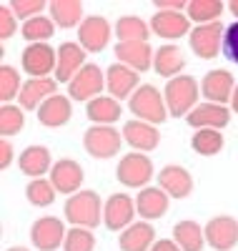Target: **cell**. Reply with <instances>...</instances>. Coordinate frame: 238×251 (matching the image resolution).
Instances as JSON below:
<instances>
[{
	"mask_svg": "<svg viewBox=\"0 0 238 251\" xmlns=\"http://www.w3.org/2000/svg\"><path fill=\"white\" fill-rule=\"evenodd\" d=\"M63 216L71 226H80V228H93L98 224H103V201L95 191L83 188V191L68 196L66 206H63Z\"/></svg>",
	"mask_w": 238,
	"mask_h": 251,
	"instance_id": "obj_1",
	"label": "cell"
},
{
	"mask_svg": "<svg viewBox=\"0 0 238 251\" xmlns=\"http://www.w3.org/2000/svg\"><path fill=\"white\" fill-rule=\"evenodd\" d=\"M201 86L193 75H178V78H170L163 88V98H166V106H168V116H188L193 108L198 106V96Z\"/></svg>",
	"mask_w": 238,
	"mask_h": 251,
	"instance_id": "obj_2",
	"label": "cell"
},
{
	"mask_svg": "<svg viewBox=\"0 0 238 251\" xmlns=\"http://www.w3.org/2000/svg\"><path fill=\"white\" fill-rule=\"evenodd\" d=\"M128 108H131V113L138 121L153 123V126H161L168 118V106H166L163 91H158L156 86H150V83L138 86V91L128 98Z\"/></svg>",
	"mask_w": 238,
	"mask_h": 251,
	"instance_id": "obj_3",
	"label": "cell"
},
{
	"mask_svg": "<svg viewBox=\"0 0 238 251\" xmlns=\"http://www.w3.org/2000/svg\"><path fill=\"white\" fill-rule=\"evenodd\" d=\"M153 176H156L153 161H150L145 153H138V151L125 153L118 161V169H116V178L125 188H138V191H141V188H145Z\"/></svg>",
	"mask_w": 238,
	"mask_h": 251,
	"instance_id": "obj_4",
	"label": "cell"
},
{
	"mask_svg": "<svg viewBox=\"0 0 238 251\" xmlns=\"http://www.w3.org/2000/svg\"><path fill=\"white\" fill-rule=\"evenodd\" d=\"M123 146V133L116 126H91L83 133V149L93 158H113Z\"/></svg>",
	"mask_w": 238,
	"mask_h": 251,
	"instance_id": "obj_5",
	"label": "cell"
},
{
	"mask_svg": "<svg viewBox=\"0 0 238 251\" xmlns=\"http://www.w3.org/2000/svg\"><path fill=\"white\" fill-rule=\"evenodd\" d=\"M58 66V50L50 43H28L20 55V68L30 78H53Z\"/></svg>",
	"mask_w": 238,
	"mask_h": 251,
	"instance_id": "obj_6",
	"label": "cell"
},
{
	"mask_svg": "<svg viewBox=\"0 0 238 251\" xmlns=\"http://www.w3.org/2000/svg\"><path fill=\"white\" fill-rule=\"evenodd\" d=\"M103 88H105V73L95 66V63H85L78 71V75L68 83V98L91 103L93 98H98L103 93Z\"/></svg>",
	"mask_w": 238,
	"mask_h": 251,
	"instance_id": "obj_7",
	"label": "cell"
},
{
	"mask_svg": "<svg viewBox=\"0 0 238 251\" xmlns=\"http://www.w3.org/2000/svg\"><path fill=\"white\" fill-rule=\"evenodd\" d=\"M113 35V25L111 20L103 15H85V20L78 28V43L83 46L85 53H100L108 48Z\"/></svg>",
	"mask_w": 238,
	"mask_h": 251,
	"instance_id": "obj_8",
	"label": "cell"
},
{
	"mask_svg": "<svg viewBox=\"0 0 238 251\" xmlns=\"http://www.w3.org/2000/svg\"><path fill=\"white\" fill-rule=\"evenodd\" d=\"M223 33H226V25L221 20L218 23H208V25H196L188 35V46L198 58L211 60L223 50Z\"/></svg>",
	"mask_w": 238,
	"mask_h": 251,
	"instance_id": "obj_9",
	"label": "cell"
},
{
	"mask_svg": "<svg viewBox=\"0 0 238 251\" xmlns=\"http://www.w3.org/2000/svg\"><path fill=\"white\" fill-rule=\"evenodd\" d=\"M136 199L128 194H113L103 203V226L111 231H125L131 224H136Z\"/></svg>",
	"mask_w": 238,
	"mask_h": 251,
	"instance_id": "obj_10",
	"label": "cell"
},
{
	"mask_svg": "<svg viewBox=\"0 0 238 251\" xmlns=\"http://www.w3.org/2000/svg\"><path fill=\"white\" fill-rule=\"evenodd\" d=\"M68 228L58 216H40L30 226V244L38 251H58L66 241Z\"/></svg>",
	"mask_w": 238,
	"mask_h": 251,
	"instance_id": "obj_11",
	"label": "cell"
},
{
	"mask_svg": "<svg viewBox=\"0 0 238 251\" xmlns=\"http://www.w3.org/2000/svg\"><path fill=\"white\" fill-rule=\"evenodd\" d=\"M50 183L55 186V191L63 196H73L78 191H83V166L73 158H58L50 169Z\"/></svg>",
	"mask_w": 238,
	"mask_h": 251,
	"instance_id": "obj_12",
	"label": "cell"
},
{
	"mask_svg": "<svg viewBox=\"0 0 238 251\" xmlns=\"http://www.w3.org/2000/svg\"><path fill=\"white\" fill-rule=\"evenodd\" d=\"M203 231H206V244L215 251H231L238 244V221L233 216L226 214L213 216L203 226Z\"/></svg>",
	"mask_w": 238,
	"mask_h": 251,
	"instance_id": "obj_13",
	"label": "cell"
},
{
	"mask_svg": "<svg viewBox=\"0 0 238 251\" xmlns=\"http://www.w3.org/2000/svg\"><path fill=\"white\" fill-rule=\"evenodd\" d=\"M150 30L158 38H166V40H178L183 35H190L193 30V23L186 13H178V10H156V15L150 18Z\"/></svg>",
	"mask_w": 238,
	"mask_h": 251,
	"instance_id": "obj_14",
	"label": "cell"
},
{
	"mask_svg": "<svg viewBox=\"0 0 238 251\" xmlns=\"http://www.w3.org/2000/svg\"><path fill=\"white\" fill-rule=\"evenodd\" d=\"M186 123L190 126L193 131H201V128H213V131H223L226 126L231 123V108L226 106H218V103H198L188 116H186Z\"/></svg>",
	"mask_w": 238,
	"mask_h": 251,
	"instance_id": "obj_15",
	"label": "cell"
},
{
	"mask_svg": "<svg viewBox=\"0 0 238 251\" xmlns=\"http://www.w3.org/2000/svg\"><path fill=\"white\" fill-rule=\"evenodd\" d=\"M123 141L131 146L133 151L138 153H148V151H153L158 149V143H161V133H158V126L153 123H145V121H125L123 123Z\"/></svg>",
	"mask_w": 238,
	"mask_h": 251,
	"instance_id": "obj_16",
	"label": "cell"
},
{
	"mask_svg": "<svg viewBox=\"0 0 238 251\" xmlns=\"http://www.w3.org/2000/svg\"><path fill=\"white\" fill-rule=\"evenodd\" d=\"M233 88H236V78L228 71H223V68H213V71H208L201 78V96L208 103L226 106V103H231Z\"/></svg>",
	"mask_w": 238,
	"mask_h": 251,
	"instance_id": "obj_17",
	"label": "cell"
},
{
	"mask_svg": "<svg viewBox=\"0 0 238 251\" xmlns=\"http://www.w3.org/2000/svg\"><path fill=\"white\" fill-rule=\"evenodd\" d=\"M158 186L170 196V199H188L193 194V176L188 169L178 163H168L158 171Z\"/></svg>",
	"mask_w": 238,
	"mask_h": 251,
	"instance_id": "obj_18",
	"label": "cell"
},
{
	"mask_svg": "<svg viewBox=\"0 0 238 251\" xmlns=\"http://www.w3.org/2000/svg\"><path fill=\"white\" fill-rule=\"evenodd\" d=\"M58 93L55 78H28L23 83V91L18 96V106L23 111H38L50 96Z\"/></svg>",
	"mask_w": 238,
	"mask_h": 251,
	"instance_id": "obj_19",
	"label": "cell"
},
{
	"mask_svg": "<svg viewBox=\"0 0 238 251\" xmlns=\"http://www.w3.org/2000/svg\"><path fill=\"white\" fill-rule=\"evenodd\" d=\"M170 196L163 191L161 186H145L136 196V211L143 221H156L168 214Z\"/></svg>",
	"mask_w": 238,
	"mask_h": 251,
	"instance_id": "obj_20",
	"label": "cell"
},
{
	"mask_svg": "<svg viewBox=\"0 0 238 251\" xmlns=\"http://www.w3.org/2000/svg\"><path fill=\"white\" fill-rule=\"evenodd\" d=\"M138 73L125 68L123 63H113L111 68L105 71V91L108 96H113L116 100H123V98H131L136 91H138Z\"/></svg>",
	"mask_w": 238,
	"mask_h": 251,
	"instance_id": "obj_21",
	"label": "cell"
},
{
	"mask_svg": "<svg viewBox=\"0 0 238 251\" xmlns=\"http://www.w3.org/2000/svg\"><path fill=\"white\" fill-rule=\"evenodd\" d=\"M85 66V50L80 43H73V40H66V43L58 46V66H55V80L58 83H71L78 71Z\"/></svg>",
	"mask_w": 238,
	"mask_h": 251,
	"instance_id": "obj_22",
	"label": "cell"
},
{
	"mask_svg": "<svg viewBox=\"0 0 238 251\" xmlns=\"http://www.w3.org/2000/svg\"><path fill=\"white\" fill-rule=\"evenodd\" d=\"M53 163L55 161H53L50 151L46 149V146H38V143L23 149L20 156H18V169L23 171L25 176H30V178H46V176H50Z\"/></svg>",
	"mask_w": 238,
	"mask_h": 251,
	"instance_id": "obj_23",
	"label": "cell"
},
{
	"mask_svg": "<svg viewBox=\"0 0 238 251\" xmlns=\"http://www.w3.org/2000/svg\"><path fill=\"white\" fill-rule=\"evenodd\" d=\"M116 58L125 68H131L136 73H145V71L153 68L156 50L150 48V43H118L116 46Z\"/></svg>",
	"mask_w": 238,
	"mask_h": 251,
	"instance_id": "obj_24",
	"label": "cell"
},
{
	"mask_svg": "<svg viewBox=\"0 0 238 251\" xmlns=\"http://www.w3.org/2000/svg\"><path fill=\"white\" fill-rule=\"evenodd\" d=\"M156 228L150 221H143L138 219L136 224H131L125 228V231H120L118 236V246L120 251H150L156 244Z\"/></svg>",
	"mask_w": 238,
	"mask_h": 251,
	"instance_id": "obj_25",
	"label": "cell"
},
{
	"mask_svg": "<svg viewBox=\"0 0 238 251\" xmlns=\"http://www.w3.org/2000/svg\"><path fill=\"white\" fill-rule=\"evenodd\" d=\"M71 116H73V100L63 93L50 96L38 108V121H40V126H46V128H60V126H66L71 121Z\"/></svg>",
	"mask_w": 238,
	"mask_h": 251,
	"instance_id": "obj_26",
	"label": "cell"
},
{
	"mask_svg": "<svg viewBox=\"0 0 238 251\" xmlns=\"http://www.w3.org/2000/svg\"><path fill=\"white\" fill-rule=\"evenodd\" d=\"M85 116L93 126H113L123 116V106L113 96H98L91 103H85Z\"/></svg>",
	"mask_w": 238,
	"mask_h": 251,
	"instance_id": "obj_27",
	"label": "cell"
},
{
	"mask_svg": "<svg viewBox=\"0 0 238 251\" xmlns=\"http://www.w3.org/2000/svg\"><path fill=\"white\" fill-rule=\"evenodd\" d=\"M183 68H186V58H183V53H181L178 46L166 43V46H161V48L156 50L153 71H156L161 78H166V80L178 78V75H183Z\"/></svg>",
	"mask_w": 238,
	"mask_h": 251,
	"instance_id": "obj_28",
	"label": "cell"
},
{
	"mask_svg": "<svg viewBox=\"0 0 238 251\" xmlns=\"http://www.w3.org/2000/svg\"><path fill=\"white\" fill-rule=\"evenodd\" d=\"M113 33L118 43H148L150 38V23H145L138 15H120L113 25Z\"/></svg>",
	"mask_w": 238,
	"mask_h": 251,
	"instance_id": "obj_29",
	"label": "cell"
},
{
	"mask_svg": "<svg viewBox=\"0 0 238 251\" xmlns=\"http://www.w3.org/2000/svg\"><path fill=\"white\" fill-rule=\"evenodd\" d=\"M48 15L58 28H80V23L85 20L80 0H50Z\"/></svg>",
	"mask_w": 238,
	"mask_h": 251,
	"instance_id": "obj_30",
	"label": "cell"
},
{
	"mask_svg": "<svg viewBox=\"0 0 238 251\" xmlns=\"http://www.w3.org/2000/svg\"><path fill=\"white\" fill-rule=\"evenodd\" d=\"M173 241L181 246V251H201L206 246V231L196 221H178L173 226Z\"/></svg>",
	"mask_w": 238,
	"mask_h": 251,
	"instance_id": "obj_31",
	"label": "cell"
},
{
	"mask_svg": "<svg viewBox=\"0 0 238 251\" xmlns=\"http://www.w3.org/2000/svg\"><path fill=\"white\" fill-rule=\"evenodd\" d=\"M223 10H228V8H226V3H221V0H188L186 15L190 18V23L208 25V23H218Z\"/></svg>",
	"mask_w": 238,
	"mask_h": 251,
	"instance_id": "obj_32",
	"label": "cell"
},
{
	"mask_svg": "<svg viewBox=\"0 0 238 251\" xmlns=\"http://www.w3.org/2000/svg\"><path fill=\"white\" fill-rule=\"evenodd\" d=\"M223 133L221 131H213V128H201V131H193L190 136V149L196 151L198 156H215L223 151Z\"/></svg>",
	"mask_w": 238,
	"mask_h": 251,
	"instance_id": "obj_33",
	"label": "cell"
},
{
	"mask_svg": "<svg viewBox=\"0 0 238 251\" xmlns=\"http://www.w3.org/2000/svg\"><path fill=\"white\" fill-rule=\"evenodd\" d=\"M55 33V23L50 20V15H38L30 18L20 25V35H23L28 43H48Z\"/></svg>",
	"mask_w": 238,
	"mask_h": 251,
	"instance_id": "obj_34",
	"label": "cell"
},
{
	"mask_svg": "<svg viewBox=\"0 0 238 251\" xmlns=\"http://www.w3.org/2000/svg\"><path fill=\"white\" fill-rule=\"evenodd\" d=\"M25 126V111L18 103H3L0 106V136L8 138L23 131Z\"/></svg>",
	"mask_w": 238,
	"mask_h": 251,
	"instance_id": "obj_35",
	"label": "cell"
},
{
	"mask_svg": "<svg viewBox=\"0 0 238 251\" xmlns=\"http://www.w3.org/2000/svg\"><path fill=\"white\" fill-rule=\"evenodd\" d=\"M55 186L50 183V178H30V183L25 186V199L30 206L46 208L55 201Z\"/></svg>",
	"mask_w": 238,
	"mask_h": 251,
	"instance_id": "obj_36",
	"label": "cell"
},
{
	"mask_svg": "<svg viewBox=\"0 0 238 251\" xmlns=\"http://www.w3.org/2000/svg\"><path fill=\"white\" fill-rule=\"evenodd\" d=\"M23 83H25V80L20 78L18 68L3 63V66H0V100H3V103L18 100L20 91H23Z\"/></svg>",
	"mask_w": 238,
	"mask_h": 251,
	"instance_id": "obj_37",
	"label": "cell"
},
{
	"mask_svg": "<svg viewBox=\"0 0 238 251\" xmlns=\"http://www.w3.org/2000/svg\"><path fill=\"white\" fill-rule=\"evenodd\" d=\"M95 249V236L91 228H80V226H71L66 241H63V251H93Z\"/></svg>",
	"mask_w": 238,
	"mask_h": 251,
	"instance_id": "obj_38",
	"label": "cell"
},
{
	"mask_svg": "<svg viewBox=\"0 0 238 251\" xmlns=\"http://www.w3.org/2000/svg\"><path fill=\"white\" fill-rule=\"evenodd\" d=\"M8 5L15 13V18L25 23V20H30V18L43 15V10H46L50 3L48 0H8Z\"/></svg>",
	"mask_w": 238,
	"mask_h": 251,
	"instance_id": "obj_39",
	"label": "cell"
},
{
	"mask_svg": "<svg viewBox=\"0 0 238 251\" xmlns=\"http://www.w3.org/2000/svg\"><path fill=\"white\" fill-rule=\"evenodd\" d=\"M231 63L238 66V20H233L231 25H226V33H223V50H221Z\"/></svg>",
	"mask_w": 238,
	"mask_h": 251,
	"instance_id": "obj_40",
	"label": "cell"
},
{
	"mask_svg": "<svg viewBox=\"0 0 238 251\" xmlns=\"http://www.w3.org/2000/svg\"><path fill=\"white\" fill-rule=\"evenodd\" d=\"M15 30H18V18H15V13L10 10L8 0H5V3H0V40L13 38Z\"/></svg>",
	"mask_w": 238,
	"mask_h": 251,
	"instance_id": "obj_41",
	"label": "cell"
},
{
	"mask_svg": "<svg viewBox=\"0 0 238 251\" xmlns=\"http://www.w3.org/2000/svg\"><path fill=\"white\" fill-rule=\"evenodd\" d=\"M13 158H15V151H13V143L8 141V138H3L0 141V169H8V166L13 163Z\"/></svg>",
	"mask_w": 238,
	"mask_h": 251,
	"instance_id": "obj_42",
	"label": "cell"
},
{
	"mask_svg": "<svg viewBox=\"0 0 238 251\" xmlns=\"http://www.w3.org/2000/svg\"><path fill=\"white\" fill-rule=\"evenodd\" d=\"M153 8L156 10H178V13H186L188 0H156Z\"/></svg>",
	"mask_w": 238,
	"mask_h": 251,
	"instance_id": "obj_43",
	"label": "cell"
},
{
	"mask_svg": "<svg viewBox=\"0 0 238 251\" xmlns=\"http://www.w3.org/2000/svg\"><path fill=\"white\" fill-rule=\"evenodd\" d=\"M150 251H181V246L173 241V239H158Z\"/></svg>",
	"mask_w": 238,
	"mask_h": 251,
	"instance_id": "obj_44",
	"label": "cell"
},
{
	"mask_svg": "<svg viewBox=\"0 0 238 251\" xmlns=\"http://www.w3.org/2000/svg\"><path fill=\"white\" fill-rule=\"evenodd\" d=\"M231 111H233V113H238V83H236L233 96H231Z\"/></svg>",
	"mask_w": 238,
	"mask_h": 251,
	"instance_id": "obj_45",
	"label": "cell"
},
{
	"mask_svg": "<svg viewBox=\"0 0 238 251\" xmlns=\"http://www.w3.org/2000/svg\"><path fill=\"white\" fill-rule=\"evenodd\" d=\"M226 8H228L231 15H236V20H238V0H231V3H226Z\"/></svg>",
	"mask_w": 238,
	"mask_h": 251,
	"instance_id": "obj_46",
	"label": "cell"
},
{
	"mask_svg": "<svg viewBox=\"0 0 238 251\" xmlns=\"http://www.w3.org/2000/svg\"><path fill=\"white\" fill-rule=\"evenodd\" d=\"M5 251H30V249H25V246H10V249H5Z\"/></svg>",
	"mask_w": 238,
	"mask_h": 251,
	"instance_id": "obj_47",
	"label": "cell"
}]
</instances>
